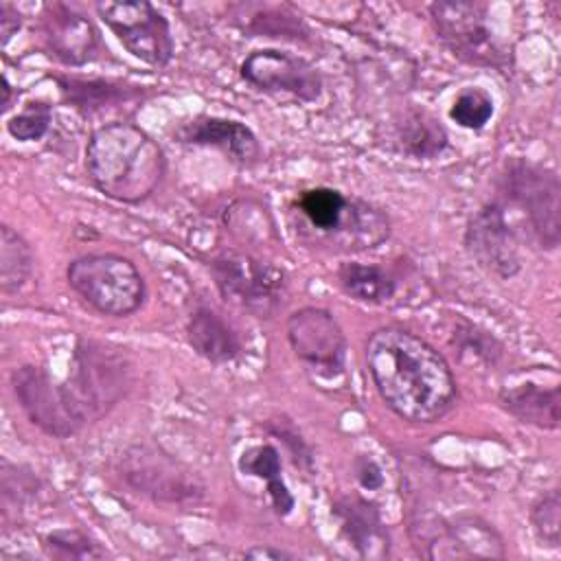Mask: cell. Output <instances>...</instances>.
<instances>
[{"label":"cell","mask_w":561,"mask_h":561,"mask_svg":"<svg viewBox=\"0 0 561 561\" xmlns=\"http://www.w3.org/2000/svg\"><path fill=\"white\" fill-rule=\"evenodd\" d=\"M53 123V107L46 101H26L20 112L9 116L7 131L20 142H33L46 136Z\"/></svg>","instance_id":"obj_30"},{"label":"cell","mask_w":561,"mask_h":561,"mask_svg":"<svg viewBox=\"0 0 561 561\" xmlns=\"http://www.w3.org/2000/svg\"><path fill=\"white\" fill-rule=\"evenodd\" d=\"M210 272L224 300L256 318H270L283 305L287 291L285 272L248 252H219L210 261Z\"/></svg>","instance_id":"obj_8"},{"label":"cell","mask_w":561,"mask_h":561,"mask_svg":"<svg viewBox=\"0 0 561 561\" xmlns=\"http://www.w3.org/2000/svg\"><path fill=\"white\" fill-rule=\"evenodd\" d=\"M465 250L486 274H493L502 280L519 274V239L506 217L502 202L491 199L469 217L465 228Z\"/></svg>","instance_id":"obj_13"},{"label":"cell","mask_w":561,"mask_h":561,"mask_svg":"<svg viewBox=\"0 0 561 561\" xmlns=\"http://www.w3.org/2000/svg\"><path fill=\"white\" fill-rule=\"evenodd\" d=\"M59 90L66 101L81 110L83 114H92L96 110H105L110 105H121L131 101L138 92L134 88H125L123 83L105 81V79H79V77H55Z\"/></svg>","instance_id":"obj_25"},{"label":"cell","mask_w":561,"mask_h":561,"mask_svg":"<svg viewBox=\"0 0 561 561\" xmlns=\"http://www.w3.org/2000/svg\"><path fill=\"white\" fill-rule=\"evenodd\" d=\"M530 526L541 546L559 548L561 546V493L550 489L541 493L530 506Z\"/></svg>","instance_id":"obj_28"},{"label":"cell","mask_w":561,"mask_h":561,"mask_svg":"<svg viewBox=\"0 0 561 561\" xmlns=\"http://www.w3.org/2000/svg\"><path fill=\"white\" fill-rule=\"evenodd\" d=\"M438 42L460 61L478 68L506 70L513 61L508 46L489 24V7L478 0H449L430 4Z\"/></svg>","instance_id":"obj_5"},{"label":"cell","mask_w":561,"mask_h":561,"mask_svg":"<svg viewBox=\"0 0 561 561\" xmlns=\"http://www.w3.org/2000/svg\"><path fill=\"white\" fill-rule=\"evenodd\" d=\"M366 366L381 401L403 421L434 423L456 403L458 386L447 359L408 329L373 331L366 342Z\"/></svg>","instance_id":"obj_1"},{"label":"cell","mask_w":561,"mask_h":561,"mask_svg":"<svg viewBox=\"0 0 561 561\" xmlns=\"http://www.w3.org/2000/svg\"><path fill=\"white\" fill-rule=\"evenodd\" d=\"M72 291L103 316L125 318L145 302V280L136 265L121 254L94 252L77 256L66 267Z\"/></svg>","instance_id":"obj_4"},{"label":"cell","mask_w":561,"mask_h":561,"mask_svg":"<svg viewBox=\"0 0 561 561\" xmlns=\"http://www.w3.org/2000/svg\"><path fill=\"white\" fill-rule=\"evenodd\" d=\"M243 559H272V561H278V559H294L291 552L283 550V548H274V546H252L248 548L243 554Z\"/></svg>","instance_id":"obj_35"},{"label":"cell","mask_w":561,"mask_h":561,"mask_svg":"<svg viewBox=\"0 0 561 561\" xmlns=\"http://www.w3.org/2000/svg\"><path fill=\"white\" fill-rule=\"evenodd\" d=\"M234 24L252 35L265 37H283V39H298L300 33H307V26L291 13L287 7L278 4H261V2H241L230 9Z\"/></svg>","instance_id":"obj_23"},{"label":"cell","mask_w":561,"mask_h":561,"mask_svg":"<svg viewBox=\"0 0 561 561\" xmlns=\"http://www.w3.org/2000/svg\"><path fill=\"white\" fill-rule=\"evenodd\" d=\"M493 112H495V107H493L491 94L478 85H469L456 94V99L449 107V118L458 127L480 131L491 121Z\"/></svg>","instance_id":"obj_27"},{"label":"cell","mask_w":561,"mask_h":561,"mask_svg":"<svg viewBox=\"0 0 561 561\" xmlns=\"http://www.w3.org/2000/svg\"><path fill=\"white\" fill-rule=\"evenodd\" d=\"M186 340L191 348L210 364H230L241 355L237 331L213 309L199 305L186 320Z\"/></svg>","instance_id":"obj_21"},{"label":"cell","mask_w":561,"mask_h":561,"mask_svg":"<svg viewBox=\"0 0 561 561\" xmlns=\"http://www.w3.org/2000/svg\"><path fill=\"white\" fill-rule=\"evenodd\" d=\"M287 342L309 375L335 381L346 368V337L331 311L302 307L287 318Z\"/></svg>","instance_id":"obj_10"},{"label":"cell","mask_w":561,"mask_h":561,"mask_svg":"<svg viewBox=\"0 0 561 561\" xmlns=\"http://www.w3.org/2000/svg\"><path fill=\"white\" fill-rule=\"evenodd\" d=\"M337 280L351 298L366 305H386L397 294L394 276L375 263H342L337 267Z\"/></svg>","instance_id":"obj_24"},{"label":"cell","mask_w":561,"mask_h":561,"mask_svg":"<svg viewBox=\"0 0 561 561\" xmlns=\"http://www.w3.org/2000/svg\"><path fill=\"white\" fill-rule=\"evenodd\" d=\"M333 517L340 533L364 559H386L390 554V535L373 500L362 495H342L333 502Z\"/></svg>","instance_id":"obj_18"},{"label":"cell","mask_w":561,"mask_h":561,"mask_svg":"<svg viewBox=\"0 0 561 561\" xmlns=\"http://www.w3.org/2000/svg\"><path fill=\"white\" fill-rule=\"evenodd\" d=\"M267 430L272 436H278L289 447V454L298 467L311 469V451L307 443L300 438V434H296L291 423H287L285 419H276L272 425H267Z\"/></svg>","instance_id":"obj_32"},{"label":"cell","mask_w":561,"mask_h":561,"mask_svg":"<svg viewBox=\"0 0 561 561\" xmlns=\"http://www.w3.org/2000/svg\"><path fill=\"white\" fill-rule=\"evenodd\" d=\"M454 342L460 359L471 357L473 364L493 366L502 355V344L491 333L469 322H462V329L454 331Z\"/></svg>","instance_id":"obj_31"},{"label":"cell","mask_w":561,"mask_h":561,"mask_svg":"<svg viewBox=\"0 0 561 561\" xmlns=\"http://www.w3.org/2000/svg\"><path fill=\"white\" fill-rule=\"evenodd\" d=\"M500 405L526 425L557 430L561 423V386L557 379L552 383L517 381L500 390Z\"/></svg>","instance_id":"obj_20"},{"label":"cell","mask_w":561,"mask_h":561,"mask_svg":"<svg viewBox=\"0 0 561 561\" xmlns=\"http://www.w3.org/2000/svg\"><path fill=\"white\" fill-rule=\"evenodd\" d=\"M241 77L261 92L313 103L322 94V75L307 59L278 50H252L239 66Z\"/></svg>","instance_id":"obj_14"},{"label":"cell","mask_w":561,"mask_h":561,"mask_svg":"<svg viewBox=\"0 0 561 561\" xmlns=\"http://www.w3.org/2000/svg\"><path fill=\"white\" fill-rule=\"evenodd\" d=\"M44 548L55 559H103L105 550L79 528H57L44 535Z\"/></svg>","instance_id":"obj_29"},{"label":"cell","mask_w":561,"mask_h":561,"mask_svg":"<svg viewBox=\"0 0 561 561\" xmlns=\"http://www.w3.org/2000/svg\"><path fill=\"white\" fill-rule=\"evenodd\" d=\"M64 388L85 423L101 419L129 388L125 355L99 342L79 340Z\"/></svg>","instance_id":"obj_6"},{"label":"cell","mask_w":561,"mask_h":561,"mask_svg":"<svg viewBox=\"0 0 561 561\" xmlns=\"http://www.w3.org/2000/svg\"><path fill=\"white\" fill-rule=\"evenodd\" d=\"M11 383L24 414L48 436L68 438L85 425L70 401L64 381H57L46 368L24 364L13 370Z\"/></svg>","instance_id":"obj_12"},{"label":"cell","mask_w":561,"mask_h":561,"mask_svg":"<svg viewBox=\"0 0 561 561\" xmlns=\"http://www.w3.org/2000/svg\"><path fill=\"white\" fill-rule=\"evenodd\" d=\"M175 140L182 145L215 147L239 167H252L261 158V145L254 131L234 118L199 114L175 129Z\"/></svg>","instance_id":"obj_17"},{"label":"cell","mask_w":561,"mask_h":561,"mask_svg":"<svg viewBox=\"0 0 561 561\" xmlns=\"http://www.w3.org/2000/svg\"><path fill=\"white\" fill-rule=\"evenodd\" d=\"M33 272V250L28 241L11 226H0V289L20 291Z\"/></svg>","instance_id":"obj_26"},{"label":"cell","mask_w":561,"mask_h":561,"mask_svg":"<svg viewBox=\"0 0 561 561\" xmlns=\"http://www.w3.org/2000/svg\"><path fill=\"white\" fill-rule=\"evenodd\" d=\"M96 13L131 57L153 68H164L173 59L169 20L151 2L105 0L96 2Z\"/></svg>","instance_id":"obj_9"},{"label":"cell","mask_w":561,"mask_h":561,"mask_svg":"<svg viewBox=\"0 0 561 561\" xmlns=\"http://www.w3.org/2000/svg\"><path fill=\"white\" fill-rule=\"evenodd\" d=\"M353 471H355V480L362 489L366 491H377L383 486V471L379 467V462L366 454H359L353 460Z\"/></svg>","instance_id":"obj_33"},{"label":"cell","mask_w":561,"mask_h":561,"mask_svg":"<svg viewBox=\"0 0 561 561\" xmlns=\"http://www.w3.org/2000/svg\"><path fill=\"white\" fill-rule=\"evenodd\" d=\"M425 559H504L502 535L482 517L458 515L425 528Z\"/></svg>","instance_id":"obj_15"},{"label":"cell","mask_w":561,"mask_h":561,"mask_svg":"<svg viewBox=\"0 0 561 561\" xmlns=\"http://www.w3.org/2000/svg\"><path fill=\"white\" fill-rule=\"evenodd\" d=\"M237 467L243 476L263 480L267 484V495L278 517H287L294 511L296 500L283 480L280 454L272 443H259L243 449L237 460Z\"/></svg>","instance_id":"obj_22"},{"label":"cell","mask_w":561,"mask_h":561,"mask_svg":"<svg viewBox=\"0 0 561 561\" xmlns=\"http://www.w3.org/2000/svg\"><path fill=\"white\" fill-rule=\"evenodd\" d=\"M22 26V15L9 4L2 2L0 4V35H2V46L9 44V39L20 31Z\"/></svg>","instance_id":"obj_34"},{"label":"cell","mask_w":561,"mask_h":561,"mask_svg":"<svg viewBox=\"0 0 561 561\" xmlns=\"http://www.w3.org/2000/svg\"><path fill=\"white\" fill-rule=\"evenodd\" d=\"M500 195L526 219L530 234L546 250L561 241V184L557 171L530 162L511 160L500 175Z\"/></svg>","instance_id":"obj_7"},{"label":"cell","mask_w":561,"mask_h":561,"mask_svg":"<svg viewBox=\"0 0 561 561\" xmlns=\"http://www.w3.org/2000/svg\"><path fill=\"white\" fill-rule=\"evenodd\" d=\"M164 171L162 147L134 123L112 121L88 138L85 173L92 186L114 202H145L162 182Z\"/></svg>","instance_id":"obj_2"},{"label":"cell","mask_w":561,"mask_h":561,"mask_svg":"<svg viewBox=\"0 0 561 561\" xmlns=\"http://www.w3.org/2000/svg\"><path fill=\"white\" fill-rule=\"evenodd\" d=\"M123 480L140 495L164 504H195L204 495V482L195 471L156 447H131L121 460Z\"/></svg>","instance_id":"obj_11"},{"label":"cell","mask_w":561,"mask_h":561,"mask_svg":"<svg viewBox=\"0 0 561 561\" xmlns=\"http://www.w3.org/2000/svg\"><path fill=\"white\" fill-rule=\"evenodd\" d=\"M296 208L316 241L337 252L370 250L390 234V219L381 208L359 197H346L331 186L300 191Z\"/></svg>","instance_id":"obj_3"},{"label":"cell","mask_w":561,"mask_h":561,"mask_svg":"<svg viewBox=\"0 0 561 561\" xmlns=\"http://www.w3.org/2000/svg\"><path fill=\"white\" fill-rule=\"evenodd\" d=\"M39 31L50 55L66 66H85L101 46L92 20L64 2L42 4Z\"/></svg>","instance_id":"obj_16"},{"label":"cell","mask_w":561,"mask_h":561,"mask_svg":"<svg viewBox=\"0 0 561 561\" xmlns=\"http://www.w3.org/2000/svg\"><path fill=\"white\" fill-rule=\"evenodd\" d=\"M13 103V85L9 83V77L2 75V110L9 112Z\"/></svg>","instance_id":"obj_36"},{"label":"cell","mask_w":561,"mask_h":561,"mask_svg":"<svg viewBox=\"0 0 561 561\" xmlns=\"http://www.w3.org/2000/svg\"><path fill=\"white\" fill-rule=\"evenodd\" d=\"M390 142L414 160L438 158L449 147V134L438 116L421 105H408L392 116Z\"/></svg>","instance_id":"obj_19"}]
</instances>
